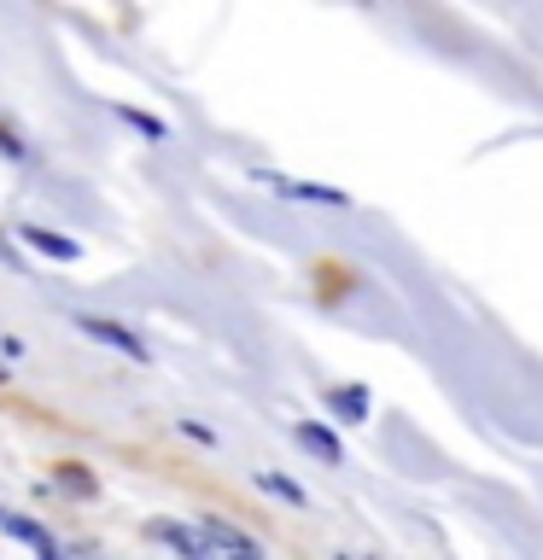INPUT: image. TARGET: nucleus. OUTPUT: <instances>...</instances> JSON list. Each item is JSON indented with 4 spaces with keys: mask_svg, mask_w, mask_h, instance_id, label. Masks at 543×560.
<instances>
[{
    "mask_svg": "<svg viewBox=\"0 0 543 560\" xmlns=\"http://www.w3.org/2000/svg\"><path fill=\"white\" fill-rule=\"evenodd\" d=\"M77 327L88 332V339H100V345H117V350H123V357H135V362H140V357H147V345H140V339H135V332H129V327H123V322H100V315H82V322H77Z\"/></svg>",
    "mask_w": 543,
    "mask_h": 560,
    "instance_id": "obj_3",
    "label": "nucleus"
},
{
    "mask_svg": "<svg viewBox=\"0 0 543 560\" xmlns=\"http://www.w3.org/2000/svg\"><path fill=\"white\" fill-rule=\"evenodd\" d=\"M0 532L18 537V542H30L35 560H59V549H53V537L42 532V525H30V520H18V514H0Z\"/></svg>",
    "mask_w": 543,
    "mask_h": 560,
    "instance_id": "obj_4",
    "label": "nucleus"
},
{
    "mask_svg": "<svg viewBox=\"0 0 543 560\" xmlns=\"http://www.w3.org/2000/svg\"><path fill=\"white\" fill-rule=\"evenodd\" d=\"M327 402H333V415H345V420H368V392H357V385H333L327 392Z\"/></svg>",
    "mask_w": 543,
    "mask_h": 560,
    "instance_id": "obj_7",
    "label": "nucleus"
},
{
    "mask_svg": "<svg viewBox=\"0 0 543 560\" xmlns=\"http://www.w3.org/2000/svg\"><path fill=\"white\" fill-rule=\"evenodd\" d=\"M257 485H263V490H269V497H280V502H292V508H298V502H304V490H298L292 479H280V472H257Z\"/></svg>",
    "mask_w": 543,
    "mask_h": 560,
    "instance_id": "obj_8",
    "label": "nucleus"
},
{
    "mask_svg": "<svg viewBox=\"0 0 543 560\" xmlns=\"http://www.w3.org/2000/svg\"><path fill=\"white\" fill-rule=\"evenodd\" d=\"M152 537L164 542V549H175L182 560H217V549H210V542H205V532H199V525H175V520H158V525H152Z\"/></svg>",
    "mask_w": 543,
    "mask_h": 560,
    "instance_id": "obj_2",
    "label": "nucleus"
},
{
    "mask_svg": "<svg viewBox=\"0 0 543 560\" xmlns=\"http://www.w3.org/2000/svg\"><path fill=\"white\" fill-rule=\"evenodd\" d=\"M234 560H257V555H234Z\"/></svg>",
    "mask_w": 543,
    "mask_h": 560,
    "instance_id": "obj_9",
    "label": "nucleus"
},
{
    "mask_svg": "<svg viewBox=\"0 0 543 560\" xmlns=\"http://www.w3.org/2000/svg\"><path fill=\"white\" fill-rule=\"evenodd\" d=\"M257 187H269L275 199H298V205H350L339 187H315V182H287V175H275V170H257Z\"/></svg>",
    "mask_w": 543,
    "mask_h": 560,
    "instance_id": "obj_1",
    "label": "nucleus"
},
{
    "mask_svg": "<svg viewBox=\"0 0 543 560\" xmlns=\"http://www.w3.org/2000/svg\"><path fill=\"white\" fill-rule=\"evenodd\" d=\"M298 444H304L310 455H322L327 467H339L345 462V450H339V438H333L327 427H315V420H298Z\"/></svg>",
    "mask_w": 543,
    "mask_h": 560,
    "instance_id": "obj_5",
    "label": "nucleus"
},
{
    "mask_svg": "<svg viewBox=\"0 0 543 560\" xmlns=\"http://www.w3.org/2000/svg\"><path fill=\"white\" fill-rule=\"evenodd\" d=\"M18 234H24L35 252H47V257H59V262H77L82 257V245L77 240H65V234H47V228H18Z\"/></svg>",
    "mask_w": 543,
    "mask_h": 560,
    "instance_id": "obj_6",
    "label": "nucleus"
}]
</instances>
